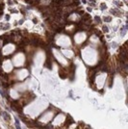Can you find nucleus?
<instances>
[{
	"label": "nucleus",
	"instance_id": "nucleus-1",
	"mask_svg": "<svg viewBox=\"0 0 128 129\" xmlns=\"http://www.w3.org/2000/svg\"><path fill=\"white\" fill-rule=\"evenodd\" d=\"M86 39V35L84 33H78L74 37V40L77 43H80V42H83V41H85Z\"/></svg>",
	"mask_w": 128,
	"mask_h": 129
},
{
	"label": "nucleus",
	"instance_id": "nucleus-2",
	"mask_svg": "<svg viewBox=\"0 0 128 129\" xmlns=\"http://www.w3.org/2000/svg\"><path fill=\"white\" fill-rule=\"evenodd\" d=\"M41 4H43V5H47V4H49V3H50V0H41Z\"/></svg>",
	"mask_w": 128,
	"mask_h": 129
},
{
	"label": "nucleus",
	"instance_id": "nucleus-3",
	"mask_svg": "<svg viewBox=\"0 0 128 129\" xmlns=\"http://www.w3.org/2000/svg\"><path fill=\"white\" fill-rule=\"evenodd\" d=\"M103 19H104V21H108V22H109V21H111V20H112V19H111V17H110V16H104V17H103Z\"/></svg>",
	"mask_w": 128,
	"mask_h": 129
}]
</instances>
